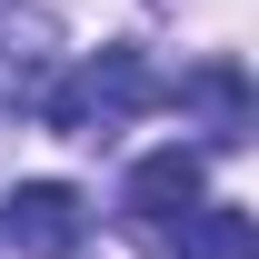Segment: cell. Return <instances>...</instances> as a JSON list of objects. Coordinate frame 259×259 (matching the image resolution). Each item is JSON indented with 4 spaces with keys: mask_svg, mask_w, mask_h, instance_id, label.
<instances>
[{
    "mask_svg": "<svg viewBox=\"0 0 259 259\" xmlns=\"http://www.w3.org/2000/svg\"><path fill=\"white\" fill-rule=\"evenodd\" d=\"M0 239L20 259H70L90 239V199L70 190V180H20V190L0 199Z\"/></svg>",
    "mask_w": 259,
    "mask_h": 259,
    "instance_id": "cell-3",
    "label": "cell"
},
{
    "mask_svg": "<svg viewBox=\"0 0 259 259\" xmlns=\"http://www.w3.org/2000/svg\"><path fill=\"white\" fill-rule=\"evenodd\" d=\"M50 50H60V20L30 0H0V120L50 90Z\"/></svg>",
    "mask_w": 259,
    "mask_h": 259,
    "instance_id": "cell-4",
    "label": "cell"
},
{
    "mask_svg": "<svg viewBox=\"0 0 259 259\" xmlns=\"http://www.w3.org/2000/svg\"><path fill=\"white\" fill-rule=\"evenodd\" d=\"M199 199H209V160L169 140V150H150V160H140V169L120 180V220L140 229V239H169V229L190 220Z\"/></svg>",
    "mask_w": 259,
    "mask_h": 259,
    "instance_id": "cell-2",
    "label": "cell"
},
{
    "mask_svg": "<svg viewBox=\"0 0 259 259\" xmlns=\"http://www.w3.org/2000/svg\"><path fill=\"white\" fill-rule=\"evenodd\" d=\"M160 100H169V80L140 60L130 40H110V50H90V60L70 70V80H50L30 110L60 130V140H110V130H130L140 110H160Z\"/></svg>",
    "mask_w": 259,
    "mask_h": 259,
    "instance_id": "cell-1",
    "label": "cell"
},
{
    "mask_svg": "<svg viewBox=\"0 0 259 259\" xmlns=\"http://www.w3.org/2000/svg\"><path fill=\"white\" fill-rule=\"evenodd\" d=\"M169 100H190L199 120H209V140H220V150H239V140L259 130V110H249V70L229 60V50H220V60H199L190 80L169 90Z\"/></svg>",
    "mask_w": 259,
    "mask_h": 259,
    "instance_id": "cell-5",
    "label": "cell"
},
{
    "mask_svg": "<svg viewBox=\"0 0 259 259\" xmlns=\"http://www.w3.org/2000/svg\"><path fill=\"white\" fill-rule=\"evenodd\" d=\"M160 249H169V259H259V220H249V209H229V199H199Z\"/></svg>",
    "mask_w": 259,
    "mask_h": 259,
    "instance_id": "cell-6",
    "label": "cell"
}]
</instances>
